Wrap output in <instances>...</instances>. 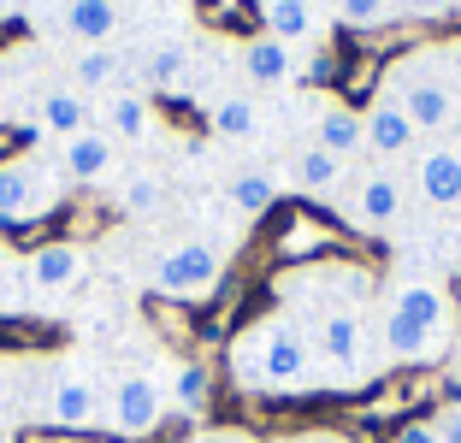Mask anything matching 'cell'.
Returning a JSON list of instances; mask_svg holds the SVG:
<instances>
[{
    "instance_id": "9a60e30c",
    "label": "cell",
    "mask_w": 461,
    "mask_h": 443,
    "mask_svg": "<svg viewBox=\"0 0 461 443\" xmlns=\"http://www.w3.org/2000/svg\"><path fill=\"white\" fill-rule=\"evenodd\" d=\"M243 77L260 83V89H278V83L296 77V54H290V41L278 36H255L243 48Z\"/></svg>"
},
{
    "instance_id": "4316f807",
    "label": "cell",
    "mask_w": 461,
    "mask_h": 443,
    "mask_svg": "<svg viewBox=\"0 0 461 443\" xmlns=\"http://www.w3.org/2000/svg\"><path fill=\"white\" fill-rule=\"evenodd\" d=\"M338 18L355 30H379L396 18V0H338Z\"/></svg>"
},
{
    "instance_id": "1f68e13d",
    "label": "cell",
    "mask_w": 461,
    "mask_h": 443,
    "mask_svg": "<svg viewBox=\"0 0 461 443\" xmlns=\"http://www.w3.org/2000/svg\"><path fill=\"white\" fill-rule=\"evenodd\" d=\"M444 267H449V272L461 278V225H456V231L444 237Z\"/></svg>"
},
{
    "instance_id": "d4e9b609",
    "label": "cell",
    "mask_w": 461,
    "mask_h": 443,
    "mask_svg": "<svg viewBox=\"0 0 461 443\" xmlns=\"http://www.w3.org/2000/svg\"><path fill=\"white\" fill-rule=\"evenodd\" d=\"M184 71H190V54H184L177 41H166V48H154V54L142 59V83H149V89H177Z\"/></svg>"
},
{
    "instance_id": "44dd1931",
    "label": "cell",
    "mask_w": 461,
    "mask_h": 443,
    "mask_svg": "<svg viewBox=\"0 0 461 443\" xmlns=\"http://www.w3.org/2000/svg\"><path fill=\"white\" fill-rule=\"evenodd\" d=\"M255 124H260V107L249 95H225V101L207 107V131H213L219 142H243V136H255Z\"/></svg>"
},
{
    "instance_id": "d6986e66",
    "label": "cell",
    "mask_w": 461,
    "mask_h": 443,
    "mask_svg": "<svg viewBox=\"0 0 461 443\" xmlns=\"http://www.w3.org/2000/svg\"><path fill=\"white\" fill-rule=\"evenodd\" d=\"M290 177H296V189L302 195H338V184H343V160L338 154H326V148H302L296 160H290Z\"/></svg>"
},
{
    "instance_id": "7c38bea8",
    "label": "cell",
    "mask_w": 461,
    "mask_h": 443,
    "mask_svg": "<svg viewBox=\"0 0 461 443\" xmlns=\"http://www.w3.org/2000/svg\"><path fill=\"white\" fill-rule=\"evenodd\" d=\"M414 189H420L432 207H461V148L456 142L426 148L420 166H414Z\"/></svg>"
},
{
    "instance_id": "d6a6232c",
    "label": "cell",
    "mask_w": 461,
    "mask_h": 443,
    "mask_svg": "<svg viewBox=\"0 0 461 443\" xmlns=\"http://www.w3.org/2000/svg\"><path fill=\"white\" fill-rule=\"evenodd\" d=\"M13 142H18V148H36V142H41V124H18Z\"/></svg>"
},
{
    "instance_id": "30bf717a",
    "label": "cell",
    "mask_w": 461,
    "mask_h": 443,
    "mask_svg": "<svg viewBox=\"0 0 461 443\" xmlns=\"http://www.w3.org/2000/svg\"><path fill=\"white\" fill-rule=\"evenodd\" d=\"M24 278H30V295H66L83 278V249L77 242H41V249H30Z\"/></svg>"
},
{
    "instance_id": "e575fe53",
    "label": "cell",
    "mask_w": 461,
    "mask_h": 443,
    "mask_svg": "<svg viewBox=\"0 0 461 443\" xmlns=\"http://www.w3.org/2000/svg\"><path fill=\"white\" fill-rule=\"evenodd\" d=\"M313 443H349V438H343V431H320V438H313Z\"/></svg>"
},
{
    "instance_id": "f1b7e54d",
    "label": "cell",
    "mask_w": 461,
    "mask_h": 443,
    "mask_svg": "<svg viewBox=\"0 0 461 443\" xmlns=\"http://www.w3.org/2000/svg\"><path fill=\"white\" fill-rule=\"evenodd\" d=\"M396 443H444V438H438L432 420H408V426L396 431Z\"/></svg>"
},
{
    "instance_id": "ffe728a7",
    "label": "cell",
    "mask_w": 461,
    "mask_h": 443,
    "mask_svg": "<svg viewBox=\"0 0 461 443\" xmlns=\"http://www.w3.org/2000/svg\"><path fill=\"white\" fill-rule=\"evenodd\" d=\"M313 148H326V154H355V148H366V131H361V113H349V107H338L331 101L326 113H320V136H313Z\"/></svg>"
},
{
    "instance_id": "ac0fdd59",
    "label": "cell",
    "mask_w": 461,
    "mask_h": 443,
    "mask_svg": "<svg viewBox=\"0 0 461 443\" xmlns=\"http://www.w3.org/2000/svg\"><path fill=\"white\" fill-rule=\"evenodd\" d=\"M66 36H77L83 48H107V36L119 30V6L113 0H66Z\"/></svg>"
},
{
    "instance_id": "d590c367",
    "label": "cell",
    "mask_w": 461,
    "mask_h": 443,
    "mask_svg": "<svg viewBox=\"0 0 461 443\" xmlns=\"http://www.w3.org/2000/svg\"><path fill=\"white\" fill-rule=\"evenodd\" d=\"M0 443H13V438H6V431H0Z\"/></svg>"
},
{
    "instance_id": "e0dca14e",
    "label": "cell",
    "mask_w": 461,
    "mask_h": 443,
    "mask_svg": "<svg viewBox=\"0 0 461 443\" xmlns=\"http://www.w3.org/2000/svg\"><path fill=\"white\" fill-rule=\"evenodd\" d=\"M260 24L278 41H308L320 36V6L313 0H260Z\"/></svg>"
},
{
    "instance_id": "4dcf8cb0",
    "label": "cell",
    "mask_w": 461,
    "mask_h": 443,
    "mask_svg": "<svg viewBox=\"0 0 461 443\" xmlns=\"http://www.w3.org/2000/svg\"><path fill=\"white\" fill-rule=\"evenodd\" d=\"M432 426H438V438H444V443H461V408H444Z\"/></svg>"
},
{
    "instance_id": "3957f363",
    "label": "cell",
    "mask_w": 461,
    "mask_h": 443,
    "mask_svg": "<svg viewBox=\"0 0 461 443\" xmlns=\"http://www.w3.org/2000/svg\"><path fill=\"white\" fill-rule=\"evenodd\" d=\"M384 95H396V107L408 113L414 131H449L461 119V95L438 54H408L402 66H391V89Z\"/></svg>"
},
{
    "instance_id": "cb8c5ba5",
    "label": "cell",
    "mask_w": 461,
    "mask_h": 443,
    "mask_svg": "<svg viewBox=\"0 0 461 443\" xmlns=\"http://www.w3.org/2000/svg\"><path fill=\"white\" fill-rule=\"evenodd\" d=\"M113 77H119V54H113V48H83V54L71 59V89L77 95L113 89Z\"/></svg>"
},
{
    "instance_id": "8992f818",
    "label": "cell",
    "mask_w": 461,
    "mask_h": 443,
    "mask_svg": "<svg viewBox=\"0 0 461 443\" xmlns=\"http://www.w3.org/2000/svg\"><path fill=\"white\" fill-rule=\"evenodd\" d=\"M308 343H313V361H326L338 378L366 373V320H361V308L313 313L308 320Z\"/></svg>"
},
{
    "instance_id": "277c9868",
    "label": "cell",
    "mask_w": 461,
    "mask_h": 443,
    "mask_svg": "<svg viewBox=\"0 0 461 443\" xmlns=\"http://www.w3.org/2000/svg\"><path fill=\"white\" fill-rule=\"evenodd\" d=\"M219 278H225V255L213 242H172L154 260V290L166 302H202V295L219 290Z\"/></svg>"
},
{
    "instance_id": "4fadbf2b",
    "label": "cell",
    "mask_w": 461,
    "mask_h": 443,
    "mask_svg": "<svg viewBox=\"0 0 461 443\" xmlns=\"http://www.w3.org/2000/svg\"><path fill=\"white\" fill-rule=\"evenodd\" d=\"M361 131H366V148H373V154H391V160L420 142V131L408 124L402 107H396V95H379V101L361 113Z\"/></svg>"
},
{
    "instance_id": "2e32d148",
    "label": "cell",
    "mask_w": 461,
    "mask_h": 443,
    "mask_svg": "<svg viewBox=\"0 0 461 443\" xmlns=\"http://www.w3.org/2000/svg\"><path fill=\"white\" fill-rule=\"evenodd\" d=\"M36 124H41V131H54L59 142L77 136V131H89V95H77L71 83H66V89H48L36 101Z\"/></svg>"
},
{
    "instance_id": "52a82bcc",
    "label": "cell",
    "mask_w": 461,
    "mask_h": 443,
    "mask_svg": "<svg viewBox=\"0 0 461 443\" xmlns=\"http://www.w3.org/2000/svg\"><path fill=\"white\" fill-rule=\"evenodd\" d=\"M160 414H166V396H160V384H154V378L131 373V378H119V384H113V396H107V426L119 431V438H149V431L160 426Z\"/></svg>"
},
{
    "instance_id": "5bb4252c",
    "label": "cell",
    "mask_w": 461,
    "mask_h": 443,
    "mask_svg": "<svg viewBox=\"0 0 461 443\" xmlns=\"http://www.w3.org/2000/svg\"><path fill=\"white\" fill-rule=\"evenodd\" d=\"M101 131H107L113 142H142V136L154 131V107H149V95H136V89L107 95V107H101Z\"/></svg>"
},
{
    "instance_id": "6da1fadb",
    "label": "cell",
    "mask_w": 461,
    "mask_h": 443,
    "mask_svg": "<svg viewBox=\"0 0 461 443\" xmlns=\"http://www.w3.org/2000/svg\"><path fill=\"white\" fill-rule=\"evenodd\" d=\"M230 373H237L243 390H260V396H267V390H278V396L308 390L313 384V343L296 320L267 313L260 325H249V331L230 343Z\"/></svg>"
},
{
    "instance_id": "ba28073f",
    "label": "cell",
    "mask_w": 461,
    "mask_h": 443,
    "mask_svg": "<svg viewBox=\"0 0 461 443\" xmlns=\"http://www.w3.org/2000/svg\"><path fill=\"white\" fill-rule=\"evenodd\" d=\"M402 219V184L391 172H361L349 189V225L355 231H391Z\"/></svg>"
},
{
    "instance_id": "8fae6325",
    "label": "cell",
    "mask_w": 461,
    "mask_h": 443,
    "mask_svg": "<svg viewBox=\"0 0 461 443\" xmlns=\"http://www.w3.org/2000/svg\"><path fill=\"white\" fill-rule=\"evenodd\" d=\"M113 160H119V142H113L107 131H77L66 136V148H59V172L71 177V184H101V177L113 172Z\"/></svg>"
},
{
    "instance_id": "83f0119b",
    "label": "cell",
    "mask_w": 461,
    "mask_h": 443,
    "mask_svg": "<svg viewBox=\"0 0 461 443\" xmlns=\"http://www.w3.org/2000/svg\"><path fill=\"white\" fill-rule=\"evenodd\" d=\"M396 13L402 18H420V24H438L449 13V0H396Z\"/></svg>"
},
{
    "instance_id": "7a4b0ae2",
    "label": "cell",
    "mask_w": 461,
    "mask_h": 443,
    "mask_svg": "<svg viewBox=\"0 0 461 443\" xmlns=\"http://www.w3.org/2000/svg\"><path fill=\"white\" fill-rule=\"evenodd\" d=\"M449 337V302L438 284L420 278H402L391 295H384V349L391 361L414 366V361H432Z\"/></svg>"
},
{
    "instance_id": "484cf974",
    "label": "cell",
    "mask_w": 461,
    "mask_h": 443,
    "mask_svg": "<svg viewBox=\"0 0 461 443\" xmlns=\"http://www.w3.org/2000/svg\"><path fill=\"white\" fill-rule=\"evenodd\" d=\"M160 202H166V184H160V172H136L131 184H124V195H119V207L131 219H149V213H160Z\"/></svg>"
},
{
    "instance_id": "f546056e",
    "label": "cell",
    "mask_w": 461,
    "mask_h": 443,
    "mask_svg": "<svg viewBox=\"0 0 461 443\" xmlns=\"http://www.w3.org/2000/svg\"><path fill=\"white\" fill-rule=\"evenodd\" d=\"M438 59H444L449 83H456V95H461V36H456V41H444V48H438Z\"/></svg>"
},
{
    "instance_id": "9c48e42d",
    "label": "cell",
    "mask_w": 461,
    "mask_h": 443,
    "mask_svg": "<svg viewBox=\"0 0 461 443\" xmlns=\"http://www.w3.org/2000/svg\"><path fill=\"white\" fill-rule=\"evenodd\" d=\"M101 414H107V402H101V390L89 384V378H59V384L41 396V420L59 426V431H89Z\"/></svg>"
},
{
    "instance_id": "5b68a950",
    "label": "cell",
    "mask_w": 461,
    "mask_h": 443,
    "mask_svg": "<svg viewBox=\"0 0 461 443\" xmlns=\"http://www.w3.org/2000/svg\"><path fill=\"white\" fill-rule=\"evenodd\" d=\"M59 207V184L36 160H0V231H18L30 219Z\"/></svg>"
},
{
    "instance_id": "7402d4cb",
    "label": "cell",
    "mask_w": 461,
    "mask_h": 443,
    "mask_svg": "<svg viewBox=\"0 0 461 443\" xmlns=\"http://www.w3.org/2000/svg\"><path fill=\"white\" fill-rule=\"evenodd\" d=\"M207 396H213V373H207L202 361H184V366H177V378H172L177 414H184V420H202L207 414Z\"/></svg>"
},
{
    "instance_id": "836d02e7",
    "label": "cell",
    "mask_w": 461,
    "mask_h": 443,
    "mask_svg": "<svg viewBox=\"0 0 461 443\" xmlns=\"http://www.w3.org/2000/svg\"><path fill=\"white\" fill-rule=\"evenodd\" d=\"M449 402L461 408V349H456V361H449Z\"/></svg>"
},
{
    "instance_id": "603a6c76",
    "label": "cell",
    "mask_w": 461,
    "mask_h": 443,
    "mask_svg": "<svg viewBox=\"0 0 461 443\" xmlns=\"http://www.w3.org/2000/svg\"><path fill=\"white\" fill-rule=\"evenodd\" d=\"M225 202L237 207L243 219H260L272 202H278V184H272L267 172H237V177L225 184Z\"/></svg>"
}]
</instances>
